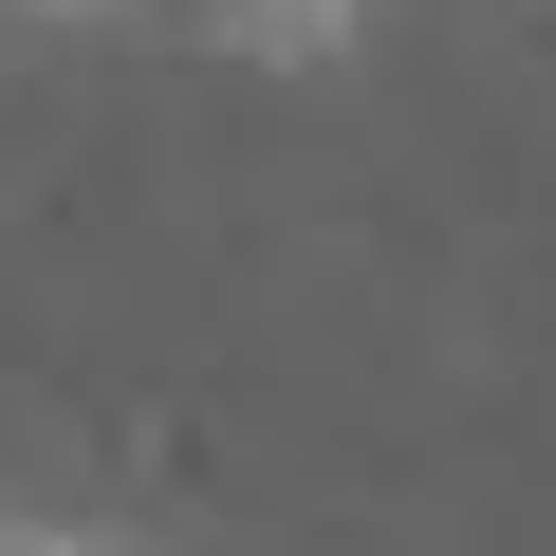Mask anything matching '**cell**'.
<instances>
[{"label":"cell","mask_w":556,"mask_h":556,"mask_svg":"<svg viewBox=\"0 0 556 556\" xmlns=\"http://www.w3.org/2000/svg\"><path fill=\"white\" fill-rule=\"evenodd\" d=\"M204 38L260 56V75H334V56L371 38V0H204Z\"/></svg>","instance_id":"cell-1"},{"label":"cell","mask_w":556,"mask_h":556,"mask_svg":"<svg viewBox=\"0 0 556 556\" xmlns=\"http://www.w3.org/2000/svg\"><path fill=\"white\" fill-rule=\"evenodd\" d=\"M0 556H130V538H93V519H0Z\"/></svg>","instance_id":"cell-2"},{"label":"cell","mask_w":556,"mask_h":556,"mask_svg":"<svg viewBox=\"0 0 556 556\" xmlns=\"http://www.w3.org/2000/svg\"><path fill=\"white\" fill-rule=\"evenodd\" d=\"M20 20H112V0H20Z\"/></svg>","instance_id":"cell-3"}]
</instances>
